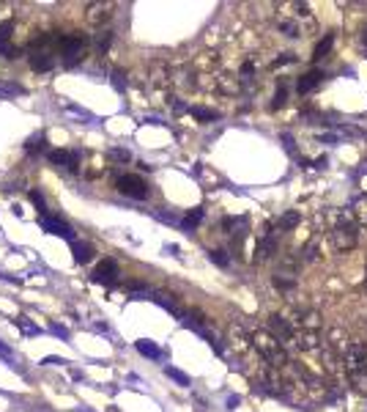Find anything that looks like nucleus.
Instances as JSON below:
<instances>
[{"mask_svg":"<svg viewBox=\"0 0 367 412\" xmlns=\"http://www.w3.org/2000/svg\"><path fill=\"white\" fill-rule=\"evenodd\" d=\"M134 349H137L140 355H145V357H151V360H162V349L156 346L154 341H148V338H140L137 343H134Z\"/></svg>","mask_w":367,"mask_h":412,"instance_id":"15","label":"nucleus"},{"mask_svg":"<svg viewBox=\"0 0 367 412\" xmlns=\"http://www.w3.org/2000/svg\"><path fill=\"white\" fill-rule=\"evenodd\" d=\"M208 256H211V261H216L219 267H228V264H230V259L225 256V250H211Z\"/></svg>","mask_w":367,"mask_h":412,"instance_id":"28","label":"nucleus"},{"mask_svg":"<svg viewBox=\"0 0 367 412\" xmlns=\"http://www.w3.org/2000/svg\"><path fill=\"white\" fill-rule=\"evenodd\" d=\"M165 374L170 376V379L173 382H178V385H183V388H189V385H192V379H189L187 374H183V371H178V368H173V366H165Z\"/></svg>","mask_w":367,"mask_h":412,"instance_id":"20","label":"nucleus"},{"mask_svg":"<svg viewBox=\"0 0 367 412\" xmlns=\"http://www.w3.org/2000/svg\"><path fill=\"white\" fill-rule=\"evenodd\" d=\"M50 162H55V165H60V168H69V171H77V154L63 151V148L50 151Z\"/></svg>","mask_w":367,"mask_h":412,"instance_id":"12","label":"nucleus"},{"mask_svg":"<svg viewBox=\"0 0 367 412\" xmlns=\"http://www.w3.org/2000/svg\"><path fill=\"white\" fill-rule=\"evenodd\" d=\"M362 42H364V47H367V30H364V36H362Z\"/></svg>","mask_w":367,"mask_h":412,"instance_id":"35","label":"nucleus"},{"mask_svg":"<svg viewBox=\"0 0 367 412\" xmlns=\"http://www.w3.org/2000/svg\"><path fill=\"white\" fill-rule=\"evenodd\" d=\"M71 256L77 264H88V261L93 259V245H88V242H71Z\"/></svg>","mask_w":367,"mask_h":412,"instance_id":"13","label":"nucleus"},{"mask_svg":"<svg viewBox=\"0 0 367 412\" xmlns=\"http://www.w3.org/2000/svg\"><path fill=\"white\" fill-rule=\"evenodd\" d=\"M321 80H323V74L318 72V69H312V72H307L304 77H299V83H296V91L299 93H310L315 85H321Z\"/></svg>","mask_w":367,"mask_h":412,"instance_id":"11","label":"nucleus"},{"mask_svg":"<svg viewBox=\"0 0 367 412\" xmlns=\"http://www.w3.org/2000/svg\"><path fill=\"white\" fill-rule=\"evenodd\" d=\"M249 341H252V346H255L263 357H266V360H269L274 368H282V366H288V363H290V360H288V352H285L282 343L277 341L271 333H252V335H249Z\"/></svg>","mask_w":367,"mask_h":412,"instance_id":"1","label":"nucleus"},{"mask_svg":"<svg viewBox=\"0 0 367 412\" xmlns=\"http://www.w3.org/2000/svg\"><path fill=\"white\" fill-rule=\"evenodd\" d=\"M296 223H299V212H285L282 217H280V226L282 228H293Z\"/></svg>","mask_w":367,"mask_h":412,"instance_id":"26","label":"nucleus"},{"mask_svg":"<svg viewBox=\"0 0 367 412\" xmlns=\"http://www.w3.org/2000/svg\"><path fill=\"white\" fill-rule=\"evenodd\" d=\"M364 374H367V360H364Z\"/></svg>","mask_w":367,"mask_h":412,"instance_id":"36","label":"nucleus"},{"mask_svg":"<svg viewBox=\"0 0 367 412\" xmlns=\"http://www.w3.org/2000/svg\"><path fill=\"white\" fill-rule=\"evenodd\" d=\"M356 220H353V214H337V223L335 228H332V239H335V247L337 250H353L356 247V239H359V231H356Z\"/></svg>","mask_w":367,"mask_h":412,"instance_id":"2","label":"nucleus"},{"mask_svg":"<svg viewBox=\"0 0 367 412\" xmlns=\"http://www.w3.org/2000/svg\"><path fill=\"white\" fill-rule=\"evenodd\" d=\"M42 143H44V132H39L33 140H28V143H25V148H28V151H39V148H42Z\"/></svg>","mask_w":367,"mask_h":412,"instance_id":"29","label":"nucleus"},{"mask_svg":"<svg viewBox=\"0 0 367 412\" xmlns=\"http://www.w3.org/2000/svg\"><path fill=\"white\" fill-rule=\"evenodd\" d=\"M269 333L271 335H274V338L277 341H293L296 338V327H293V324H290L288 319H282V316H269Z\"/></svg>","mask_w":367,"mask_h":412,"instance_id":"7","label":"nucleus"},{"mask_svg":"<svg viewBox=\"0 0 367 412\" xmlns=\"http://www.w3.org/2000/svg\"><path fill=\"white\" fill-rule=\"evenodd\" d=\"M293 283H296V272H293V269H282V272L274 275V286H280V289H290Z\"/></svg>","mask_w":367,"mask_h":412,"instance_id":"16","label":"nucleus"},{"mask_svg":"<svg viewBox=\"0 0 367 412\" xmlns=\"http://www.w3.org/2000/svg\"><path fill=\"white\" fill-rule=\"evenodd\" d=\"M58 47H60V55H63L66 64H77V60L83 58V52H85V39L74 36V33H69V36H58Z\"/></svg>","mask_w":367,"mask_h":412,"instance_id":"3","label":"nucleus"},{"mask_svg":"<svg viewBox=\"0 0 367 412\" xmlns=\"http://www.w3.org/2000/svg\"><path fill=\"white\" fill-rule=\"evenodd\" d=\"M326 338H329V349L340 357V360H343V357H345V349H348V343H351L348 335L343 333V327H332Z\"/></svg>","mask_w":367,"mask_h":412,"instance_id":"10","label":"nucleus"},{"mask_svg":"<svg viewBox=\"0 0 367 412\" xmlns=\"http://www.w3.org/2000/svg\"><path fill=\"white\" fill-rule=\"evenodd\" d=\"M0 357H3V360H6V363H9V366H11V368H17V355H14V352H11V346H6V343H3V341H0Z\"/></svg>","mask_w":367,"mask_h":412,"instance_id":"23","label":"nucleus"},{"mask_svg":"<svg viewBox=\"0 0 367 412\" xmlns=\"http://www.w3.org/2000/svg\"><path fill=\"white\" fill-rule=\"evenodd\" d=\"M351 214H353V220H356V226H367V193L359 195L351 204Z\"/></svg>","mask_w":367,"mask_h":412,"instance_id":"14","label":"nucleus"},{"mask_svg":"<svg viewBox=\"0 0 367 412\" xmlns=\"http://www.w3.org/2000/svg\"><path fill=\"white\" fill-rule=\"evenodd\" d=\"M30 66H33L36 72H47V69H52V55L36 52V55H30Z\"/></svg>","mask_w":367,"mask_h":412,"instance_id":"17","label":"nucleus"},{"mask_svg":"<svg viewBox=\"0 0 367 412\" xmlns=\"http://www.w3.org/2000/svg\"><path fill=\"white\" fill-rule=\"evenodd\" d=\"M332 44H335V36H332V33H326V36H323V42H318V44H315V55H312V58H315V60H321V58L326 55V52L332 50Z\"/></svg>","mask_w":367,"mask_h":412,"instance_id":"19","label":"nucleus"},{"mask_svg":"<svg viewBox=\"0 0 367 412\" xmlns=\"http://www.w3.org/2000/svg\"><path fill=\"white\" fill-rule=\"evenodd\" d=\"M118 190L124 193V195H129V198H145L148 195V184L142 181L140 176H134V173H124V176L118 179Z\"/></svg>","mask_w":367,"mask_h":412,"instance_id":"5","label":"nucleus"},{"mask_svg":"<svg viewBox=\"0 0 367 412\" xmlns=\"http://www.w3.org/2000/svg\"><path fill=\"white\" fill-rule=\"evenodd\" d=\"M113 88L115 91H126V80H124L121 72H113Z\"/></svg>","mask_w":367,"mask_h":412,"instance_id":"30","label":"nucleus"},{"mask_svg":"<svg viewBox=\"0 0 367 412\" xmlns=\"http://www.w3.org/2000/svg\"><path fill=\"white\" fill-rule=\"evenodd\" d=\"M280 28L288 33V36H302V25H299V22H290V19H282Z\"/></svg>","mask_w":367,"mask_h":412,"instance_id":"24","label":"nucleus"},{"mask_svg":"<svg viewBox=\"0 0 367 412\" xmlns=\"http://www.w3.org/2000/svg\"><path fill=\"white\" fill-rule=\"evenodd\" d=\"M39 226H42L47 234H55V236H63V239H69V245L74 242V234H71V228L66 226L63 220H58V217H50V214H42V220H39Z\"/></svg>","mask_w":367,"mask_h":412,"instance_id":"8","label":"nucleus"},{"mask_svg":"<svg viewBox=\"0 0 367 412\" xmlns=\"http://www.w3.org/2000/svg\"><path fill=\"white\" fill-rule=\"evenodd\" d=\"M14 322L19 324V330H22L25 335H39V333H42V327H36V324H33V322H28L25 316H19V319H14Z\"/></svg>","mask_w":367,"mask_h":412,"instance_id":"21","label":"nucleus"},{"mask_svg":"<svg viewBox=\"0 0 367 412\" xmlns=\"http://www.w3.org/2000/svg\"><path fill=\"white\" fill-rule=\"evenodd\" d=\"M274 250H277V242L271 239V236H266V239H261V245H258V259H261V261L269 259Z\"/></svg>","mask_w":367,"mask_h":412,"instance_id":"18","label":"nucleus"},{"mask_svg":"<svg viewBox=\"0 0 367 412\" xmlns=\"http://www.w3.org/2000/svg\"><path fill=\"white\" fill-rule=\"evenodd\" d=\"M30 198H33V204H36L39 209H44V198H42L39 193H30Z\"/></svg>","mask_w":367,"mask_h":412,"instance_id":"33","label":"nucleus"},{"mask_svg":"<svg viewBox=\"0 0 367 412\" xmlns=\"http://www.w3.org/2000/svg\"><path fill=\"white\" fill-rule=\"evenodd\" d=\"M192 116H195V118H200V121H214V118H216V113H214V110H208V107H192Z\"/></svg>","mask_w":367,"mask_h":412,"instance_id":"25","label":"nucleus"},{"mask_svg":"<svg viewBox=\"0 0 367 412\" xmlns=\"http://www.w3.org/2000/svg\"><path fill=\"white\" fill-rule=\"evenodd\" d=\"M200 220H203V209H192V212L187 214V220H183L181 226H183V228H189V231H192V228L198 226Z\"/></svg>","mask_w":367,"mask_h":412,"instance_id":"22","label":"nucleus"},{"mask_svg":"<svg viewBox=\"0 0 367 412\" xmlns=\"http://www.w3.org/2000/svg\"><path fill=\"white\" fill-rule=\"evenodd\" d=\"M345 371L351 374H359V371H364V360H367V346L364 341H351L348 349H345Z\"/></svg>","mask_w":367,"mask_h":412,"instance_id":"4","label":"nucleus"},{"mask_svg":"<svg viewBox=\"0 0 367 412\" xmlns=\"http://www.w3.org/2000/svg\"><path fill=\"white\" fill-rule=\"evenodd\" d=\"M50 333H55L60 341H69V330H66L63 324H55V322H50Z\"/></svg>","mask_w":367,"mask_h":412,"instance_id":"27","label":"nucleus"},{"mask_svg":"<svg viewBox=\"0 0 367 412\" xmlns=\"http://www.w3.org/2000/svg\"><path fill=\"white\" fill-rule=\"evenodd\" d=\"M42 363H44V366H60V363H66V360H63V357H58V355H50V357H44Z\"/></svg>","mask_w":367,"mask_h":412,"instance_id":"32","label":"nucleus"},{"mask_svg":"<svg viewBox=\"0 0 367 412\" xmlns=\"http://www.w3.org/2000/svg\"><path fill=\"white\" fill-rule=\"evenodd\" d=\"M93 283H101V286H113L118 280V261L115 259H104L101 264H96V269L91 272Z\"/></svg>","mask_w":367,"mask_h":412,"instance_id":"6","label":"nucleus"},{"mask_svg":"<svg viewBox=\"0 0 367 412\" xmlns=\"http://www.w3.org/2000/svg\"><path fill=\"white\" fill-rule=\"evenodd\" d=\"M293 343L299 349H304V352H321V346H323L321 335H318L315 330H296Z\"/></svg>","mask_w":367,"mask_h":412,"instance_id":"9","label":"nucleus"},{"mask_svg":"<svg viewBox=\"0 0 367 412\" xmlns=\"http://www.w3.org/2000/svg\"><path fill=\"white\" fill-rule=\"evenodd\" d=\"M236 404H239V396H230V398H228V407H230V409H233V407H236Z\"/></svg>","mask_w":367,"mask_h":412,"instance_id":"34","label":"nucleus"},{"mask_svg":"<svg viewBox=\"0 0 367 412\" xmlns=\"http://www.w3.org/2000/svg\"><path fill=\"white\" fill-rule=\"evenodd\" d=\"M285 105V83H280V91L274 93V107H282Z\"/></svg>","mask_w":367,"mask_h":412,"instance_id":"31","label":"nucleus"}]
</instances>
